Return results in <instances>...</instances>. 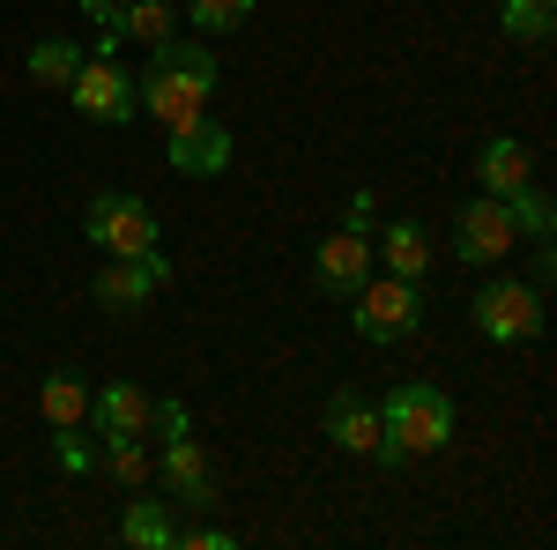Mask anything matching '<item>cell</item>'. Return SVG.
Instances as JSON below:
<instances>
[{"label":"cell","instance_id":"obj_1","mask_svg":"<svg viewBox=\"0 0 557 550\" xmlns=\"http://www.w3.org/2000/svg\"><path fill=\"white\" fill-rule=\"evenodd\" d=\"M215 89H223V68H215V45H201V38H164V45H149V68L134 75L141 112H149L164 134L186 127V120H201Z\"/></svg>","mask_w":557,"mask_h":550},{"label":"cell","instance_id":"obj_2","mask_svg":"<svg viewBox=\"0 0 557 550\" xmlns=\"http://www.w3.org/2000/svg\"><path fill=\"white\" fill-rule=\"evenodd\" d=\"M454 439V394L438 380H401L386 387L380 402V447H372V462L380 468H409L417 454H438Z\"/></svg>","mask_w":557,"mask_h":550},{"label":"cell","instance_id":"obj_3","mask_svg":"<svg viewBox=\"0 0 557 550\" xmlns=\"http://www.w3.org/2000/svg\"><path fill=\"white\" fill-rule=\"evenodd\" d=\"M157 431H164V454H157V484H164V499L172 506H194V513H215V468L201 454V439H194V417H186V402H157Z\"/></svg>","mask_w":557,"mask_h":550},{"label":"cell","instance_id":"obj_4","mask_svg":"<svg viewBox=\"0 0 557 550\" xmlns=\"http://www.w3.org/2000/svg\"><path fill=\"white\" fill-rule=\"evenodd\" d=\"M343 305H349V328L364 342H401V335H417V320H424V291L386 276V268H372Z\"/></svg>","mask_w":557,"mask_h":550},{"label":"cell","instance_id":"obj_5","mask_svg":"<svg viewBox=\"0 0 557 550\" xmlns=\"http://www.w3.org/2000/svg\"><path fill=\"white\" fill-rule=\"evenodd\" d=\"M475 335L491 342V350H513V342H535L550 320H543V291L535 283H520V276H491L469 305Z\"/></svg>","mask_w":557,"mask_h":550},{"label":"cell","instance_id":"obj_6","mask_svg":"<svg viewBox=\"0 0 557 550\" xmlns=\"http://www.w3.org/2000/svg\"><path fill=\"white\" fill-rule=\"evenodd\" d=\"M83 239L112 260H141V254H157V209L112 186V194H97L83 209Z\"/></svg>","mask_w":557,"mask_h":550},{"label":"cell","instance_id":"obj_7","mask_svg":"<svg viewBox=\"0 0 557 550\" xmlns=\"http://www.w3.org/2000/svg\"><path fill=\"white\" fill-rule=\"evenodd\" d=\"M67 105H75L83 120H97V127H127L134 112H141V97H134V75L120 68V60H97V52H89L83 68H75V83H67Z\"/></svg>","mask_w":557,"mask_h":550},{"label":"cell","instance_id":"obj_8","mask_svg":"<svg viewBox=\"0 0 557 550\" xmlns=\"http://www.w3.org/2000/svg\"><path fill=\"white\" fill-rule=\"evenodd\" d=\"M513 216L498 194H475L454 209V260H469V268H491V260H513Z\"/></svg>","mask_w":557,"mask_h":550},{"label":"cell","instance_id":"obj_9","mask_svg":"<svg viewBox=\"0 0 557 550\" xmlns=\"http://www.w3.org/2000/svg\"><path fill=\"white\" fill-rule=\"evenodd\" d=\"M164 283H172V260H164V246H157V254H141V260H104L97 283H89V297H97L104 313H141Z\"/></svg>","mask_w":557,"mask_h":550},{"label":"cell","instance_id":"obj_10","mask_svg":"<svg viewBox=\"0 0 557 550\" xmlns=\"http://www.w3.org/2000/svg\"><path fill=\"white\" fill-rule=\"evenodd\" d=\"M164 157H172V171H186V179H223L231 171V157H238V134L223 127V120H186V127H172V142H164Z\"/></svg>","mask_w":557,"mask_h":550},{"label":"cell","instance_id":"obj_11","mask_svg":"<svg viewBox=\"0 0 557 550\" xmlns=\"http://www.w3.org/2000/svg\"><path fill=\"white\" fill-rule=\"evenodd\" d=\"M372 268H380V260H372V231H343V223H335V231L320 239V254H312V283L327 297H349Z\"/></svg>","mask_w":557,"mask_h":550},{"label":"cell","instance_id":"obj_12","mask_svg":"<svg viewBox=\"0 0 557 550\" xmlns=\"http://www.w3.org/2000/svg\"><path fill=\"white\" fill-rule=\"evenodd\" d=\"M320 424H327V439H335L343 454L372 462V447H380V402H372V394L335 387V394H327V410H320Z\"/></svg>","mask_w":557,"mask_h":550},{"label":"cell","instance_id":"obj_13","mask_svg":"<svg viewBox=\"0 0 557 550\" xmlns=\"http://www.w3.org/2000/svg\"><path fill=\"white\" fill-rule=\"evenodd\" d=\"M89 417H97V431L149 439L157 431V394H141L134 380H104V387H89Z\"/></svg>","mask_w":557,"mask_h":550},{"label":"cell","instance_id":"obj_14","mask_svg":"<svg viewBox=\"0 0 557 550\" xmlns=\"http://www.w3.org/2000/svg\"><path fill=\"white\" fill-rule=\"evenodd\" d=\"M535 179V149L528 142H513V134H498V142H483L475 149V194H513V186H528Z\"/></svg>","mask_w":557,"mask_h":550},{"label":"cell","instance_id":"obj_15","mask_svg":"<svg viewBox=\"0 0 557 550\" xmlns=\"http://www.w3.org/2000/svg\"><path fill=\"white\" fill-rule=\"evenodd\" d=\"M372 260H386V276H401V283H424V276H431V239H424V223L394 216L380 239H372Z\"/></svg>","mask_w":557,"mask_h":550},{"label":"cell","instance_id":"obj_16","mask_svg":"<svg viewBox=\"0 0 557 550\" xmlns=\"http://www.w3.org/2000/svg\"><path fill=\"white\" fill-rule=\"evenodd\" d=\"M97 468H104L120 491H141V484H149V468H157V454H149V439H127V431H97Z\"/></svg>","mask_w":557,"mask_h":550},{"label":"cell","instance_id":"obj_17","mask_svg":"<svg viewBox=\"0 0 557 550\" xmlns=\"http://www.w3.org/2000/svg\"><path fill=\"white\" fill-rule=\"evenodd\" d=\"M38 417L52 424V431H67V424H89V380L83 372H45L38 380Z\"/></svg>","mask_w":557,"mask_h":550},{"label":"cell","instance_id":"obj_18","mask_svg":"<svg viewBox=\"0 0 557 550\" xmlns=\"http://www.w3.org/2000/svg\"><path fill=\"white\" fill-rule=\"evenodd\" d=\"M120 543H134V550H172L178 543L172 499H127V513H120Z\"/></svg>","mask_w":557,"mask_h":550},{"label":"cell","instance_id":"obj_19","mask_svg":"<svg viewBox=\"0 0 557 550\" xmlns=\"http://www.w3.org/2000/svg\"><path fill=\"white\" fill-rule=\"evenodd\" d=\"M83 60H89V52H83L75 38H38V45H30V60H23V68H30V83H38V89H67V83H75V68H83Z\"/></svg>","mask_w":557,"mask_h":550},{"label":"cell","instance_id":"obj_20","mask_svg":"<svg viewBox=\"0 0 557 550\" xmlns=\"http://www.w3.org/2000/svg\"><path fill=\"white\" fill-rule=\"evenodd\" d=\"M506 216H513V231H520V239H535V246H550V231H557V209H550V194H543L535 179L506 194Z\"/></svg>","mask_w":557,"mask_h":550},{"label":"cell","instance_id":"obj_21","mask_svg":"<svg viewBox=\"0 0 557 550\" xmlns=\"http://www.w3.org/2000/svg\"><path fill=\"white\" fill-rule=\"evenodd\" d=\"M498 30L513 45H550V0H498Z\"/></svg>","mask_w":557,"mask_h":550},{"label":"cell","instance_id":"obj_22","mask_svg":"<svg viewBox=\"0 0 557 550\" xmlns=\"http://www.w3.org/2000/svg\"><path fill=\"white\" fill-rule=\"evenodd\" d=\"M164 38H178L172 0H127V45H164Z\"/></svg>","mask_w":557,"mask_h":550},{"label":"cell","instance_id":"obj_23","mask_svg":"<svg viewBox=\"0 0 557 550\" xmlns=\"http://www.w3.org/2000/svg\"><path fill=\"white\" fill-rule=\"evenodd\" d=\"M253 8H260V0H186V23L209 30V38H223V30H246Z\"/></svg>","mask_w":557,"mask_h":550},{"label":"cell","instance_id":"obj_24","mask_svg":"<svg viewBox=\"0 0 557 550\" xmlns=\"http://www.w3.org/2000/svg\"><path fill=\"white\" fill-rule=\"evenodd\" d=\"M83 23L97 30V60H120V45H127V0H83Z\"/></svg>","mask_w":557,"mask_h":550},{"label":"cell","instance_id":"obj_25","mask_svg":"<svg viewBox=\"0 0 557 550\" xmlns=\"http://www.w3.org/2000/svg\"><path fill=\"white\" fill-rule=\"evenodd\" d=\"M52 462L67 468V476H89V468H97V447L83 439V424H67V431H52Z\"/></svg>","mask_w":557,"mask_h":550},{"label":"cell","instance_id":"obj_26","mask_svg":"<svg viewBox=\"0 0 557 550\" xmlns=\"http://www.w3.org/2000/svg\"><path fill=\"white\" fill-rule=\"evenodd\" d=\"M343 231H380V194L372 186H357L343 201Z\"/></svg>","mask_w":557,"mask_h":550},{"label":"cell","instance_id":"obj_27","mask_svg":"<svg viewBox=\"0 0 557 550\" xmlns=\"http://www.w3.org/2000/svg\"><path fill=\"white\" fill-rule=\"evenodd\" d=\"M178 543H186V550H231L238 536H231L223 521H201V528H178Z\"/></svg>","mask_w":557,"mask_h":550},{"label":"cell","instance_id":"obj_28","mask_svg":"<svg viewBox=\"0 0 557 550\" xmlns=\"http://www.w3.org/2000/svg\"><path fill=\"white\" fill-rule=\"evenodd\" d=\"M550 276H557V254H550V246H535V268H528V283H535V291H550Z\"/></svg>","mask_w":557,"mask_h":550}]
</instances>
